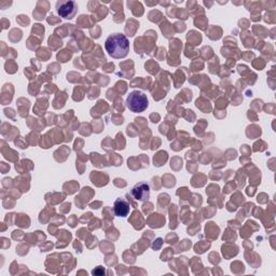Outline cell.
Returning <instances> with one entry per match:
<instances>
[{"label":"cell","instance_id":"obj_3","mask_svg":"<svg viewBox=\"0 0 276 276\" xmlns=\"http://www.w3.org/2000/svg\"><path fill=\"white\" fill-rule=\"evenodd\" d=\"M56 11L59 16L67 18V20H70V18L76 15L78 11V5L75 1L57 2Z\"/></svg>","mask_w":276,"mask_h":276},{"label":"cell","instance_id":"obj_5","mask_svg":"<svg viewBox=\"0 0 276 276\" xmlns=\"http://www.w3.org/2000/svg\"><path fill=\"white\" fill-rule=\"evenodd\" d=\"M135 189L139 190V193H134L135 198H136L137 200L144 201L148 198V195H149V186L148 185H146V183H139V185L135 187Z\"/></svg>","mask_w":276,"mask_h":276},{"label":"cell","instance_id":"obj_1","mask_svg":"<svg viewBox=\"0 0 276 276\" xmlns=\"http://www.w3.org/2000/svg\"><path fill=\"white\" fill-rule=\"evenodd\" d=\"M105 49L111 57L124 58L130 51V42L123 34H112L107 38Z\"/></svg>","mask_w":276,"mask_h":276},{"label":"cell","instance_id":"obj_4","mask_svg":"<svg viewBox=\"0 0 276 276\" xmlns=\"http://www.w3.org/2000/svg\"><path fill=\"white\" fill-rule=\"evenodd\" d=\"M113 211L115 216L119 217H126L128 213H130V205L127 204V202L123 199H118L114 202Z\"/></svg>","mask_w":276,"mask_h":276},{"label":"cell","instance_id":"obj_2","mask_svg":"<svg viewBox=\"0 0 276 276\" xmlns=\"http://www.w3.org/2000/svg\"><path fill=\"white\" fill-rule=\"evenodd\" d=\"M149 102L147 95L140 91H133L126 98V106L132 112L139 113L144 112L148 108Z\"/></svg>","mask_w":276,"mask_h":276}]
</instances>
